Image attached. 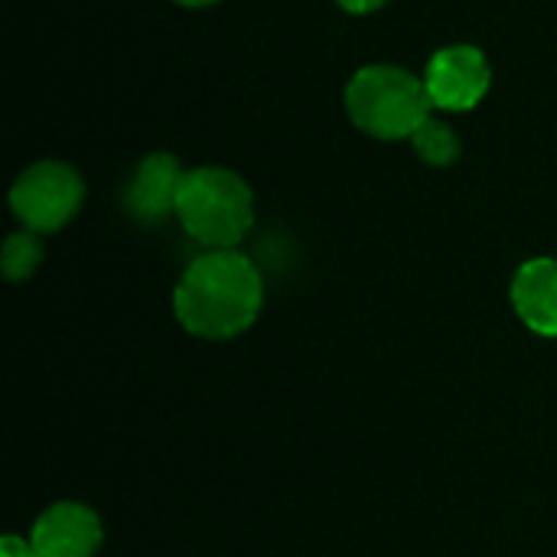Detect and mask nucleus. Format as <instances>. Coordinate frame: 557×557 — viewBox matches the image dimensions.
Wrapping results in <instances>:
<instances>
[{"instance_id": "obj_11", "label": "nucleus", "mask_w": 557, "mask_h": 557, "mask_svg": "<svg viewBox=\"0 0 557 557\" xmlns=\"http://www.w3.org/2000/svg\"><path fill=\"white\" fill-rule=\"evenodd\" d=\"M0 557H39L33 552L29 539H20V535H3L0 542Z\"/></svg>"}, {"instance_id": "obj_10", "label": "nucleus", "mask_w": 557, "mask_h": 557, "mask_svg": "<svg viewBox=\"0 0 557 557\" xmlns=\"http://www.w3.org/2000/svg\"><path fill=\"white\" fill-rule=\"evenodd\" d=\"M42 261V245L36 232H16L3 242V274L7 281H26Z\"/></svg>"}, {"instance_id": "obj_13", "label": "nucleus", "mask_w": 557, "mask_h": 557, "mask_svg": "<svg viewBox=\"0 0 557 557\" xmlns=\"http://www.w3.org/2000/svg\"><path fill=\"white\" fill-rule=\"evenodd\" d=\"M173 3H183V7H209V3H219V0H173Z\"/></svg>"}, {"instance_id": "obj_12", "label": "nucleus", "mask_w": 557, "mask_h": 557, "mask_svg": "<svg viewBox=\"0 0 557 557\" xmlns=\"http://www.w3.org/2000/svg\"><path fill=\"white\" fill-rule=\"evenodd\" d=\"M343 10H349V13H372V10H379V7H385L388 0H336Z\"/></svg>"}, {"instance_id": "obj_9", "label": "nucleus", "mask_w": 557, "mask_h": 557, "mask_svg": "<svg viewBox=\"0 0 557 557\" xmlns=\"http://www.w3.org/2000/svg\"><path fill=\"white\" fill-rule=\"evenodd\" d=\"M411 147L431 166H447L460 157V137L454 134L450 124L434 121V117L418 127V134L411 137Z\"/></svg>"}, {"instance_id": "obj_4", "label": "nucleus", "mask_w": 557, "mask_h": 557, "mask_svg": "<svg viewBox=\"0 0 557 557\" xmlns=\"http://www.w3.org/2000/svg\"><path fill=\"white\" fill-rule=\"evenodd\" d=\"M85 183L82 176L59 160H42L23 170L10 189V209L26 232L46 235L65 228L82 209Z\"/></svg>"}, {"instance_id": "obj_6", "label": "nucleus", "mask_w": 557, "mask_h": 557, "mask_svg": "<svg viewBox=\"0 0 557 557\" xmlns=\"http://www.w3.org/2000/svg\"><path fill=\"white\" fill-rule=\"evenodd\" d=\"M101 542V519L82 503L49 506L29 532V545L39 557H95Z\"/></svg>"}, {"instance_id": "obj_3", "label": "nucleus", "mask_w": 557, "mask_h": 557, "mask_svg": "<svg viewBox=\"0 0 557 557\" xmlns=\"http://www.w3.org/2000/svg\"><path fill=\"white\" fill-rule=\"evenodd\" d=\"M431 95L424 78L401 65H366L346 85V111L352 124L379 140H411L431 121Z\"/></svg>"}, {"instance_id": "obj_2", "label": "nucleus", "mask_w": 557, "mask_h": 557, "mask_svg": "<svg viewBox=\"0 0 557 557\" xmlns=\"http://www.w3.org/2000/svg\"><path fill=\"white\" fill-rule=\"evenodd\" d=\"M176 219L186 235L209 251L235 248L255 225V196L248 183L222 166L186 170Z\"/></svg>"}, {"instance_id": "obj_5", "label": "nucleus", "mask_w": 557, "mask_h": 557, "mask_svg": "<svg viewBox=\"0 0 557 557\" xmlns=\"http://www.w3.org/2000/svg\"><path fill=\"white\" fill-rule=\"evenodd\" d=\"M493 72L486 55L476 46H447L431 55L424 72V88L434 108L470 111L490 91Z\"/></svg>"}, {"instance_id": "obj_8", "label": "nucleus", "mask_w": 557, "mask_h": 557, "mask_svg": "<svg viewBox=\"0 0 557 557\" xmlns=\"http://www.w3.org/2000/svg\"><path fill=\"white\" fill-rule=\"evenodd\" d=\"M512 307L516 317L539 336L557 339V261L532 258L512 277Z\"/></svg>"}, {"instance_id": "obj_1", "label": "nucleus", "mask_w": 557, "mask_h": 557, "mask_svg": "<svg viewBox=\"0 0 557 557\" xmlns=\"http://www.w3.org/2000/svg\"><path fill=\"white\" fill-rule=\"evenodd\" d=\"M264 281L261 271L238 255L206 251L180 277L173 294L176 320L186 333L199 339H235L261 317Z\"/></svg>"}, {"instance_id": "obj_7", "label": "nucleus", "mask_w": 557, "mask_h": 557, "mask_svg": "<svg viewBox=\"0 0 557 557\" xmlns=\"http://www.w3.org/2000/svg\"><path fill=\"white\" fill-rule=\"evenodd\" d=\"M183 180L186 170L173 153H147L124 189V209L137 222H163L166 215H176Z\"/></svg>"}]
</instances>
